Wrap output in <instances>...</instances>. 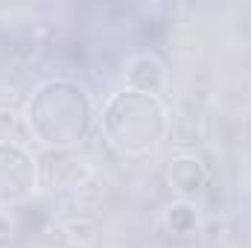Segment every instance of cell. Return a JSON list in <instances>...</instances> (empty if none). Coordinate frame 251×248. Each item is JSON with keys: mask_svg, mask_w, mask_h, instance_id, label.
Masks as SVG:
<instances>
[{"mask_svg": "<svg viewBox=\"0 0 251 248\" xmlns=\"http://www.w3.org/2000/svg\"><path fill=\"white\" fill-rule=\"evenodd\" d=\"M94 99L70 79H50L26 102V128L47 149H73L94 128Z\"/></svg>", "mask_w": 251, "mask_h": 248, "instance_id": "6da1fadb", "label": "cell"}, {"mask_svg": "<svg viewBox=\"0 0 251 248\" xmlns=\"http://www.w3.org/2000/svg\"><path fill=\"white\" fill-rule=\"evenodd\" d=\"M102 131H105V140L117 152L149 155L164 143V137L170 131V117H167L161 97L126 88L105 102Z\"/></svg>", "mask_w": 251, "mask_h": 248, "instance_id": "7a4b0ae2", "label": "cell"}, {"mask_svg": "<svg viewBox=\"0 0 251 248\" xmlns=\"http://www.w3.org/2000/svg\"><path fill=\"white\" fill-rule=\"evenodd\" d=\"M38 158L15 140H0V204L26 201L38 190Z\"/></svg>", "mask_w": 251, "mask_h": 248, "instance_id": "3957f363", "label": "cell"}, {"mask_svg": "<svg viewBox=\"0 0 251 248\" xmlns=\"http://www.w3.org/2000/svg\"><path fill=\"white\" fill-rule=\"evenodd\" d=\"M167 85V67L158 56L152 53H140L131 56L126 64V88L128 91H140V94H152L158 97Z\"/></svg>", "mask_w": 251, "mask_h": 248, "instance_id": "277c9868", "label": "cell"}, {"mask_svg": "<svg viewBox=\"0 0 251 248\" xmlns=\"http://www.w3.org/2000/svg\"><path fill=\"white\" fill-rule=\"evenodd\" d=\"M167 178H170L173 190L181 198H190V196H196V193L204 190V184H207V170H204V164L196 155H176L170 161Z\"/></svg>", "mask_w": 251, "mask_h": 248, "instance_id": "5b68a950", "label": "cell"}, {"mask_svg": "<svg viewBox=\"0 0 251 248\" xmlns=\"http://www.w3.org/2000/svg\"><path fill=\"white\" fill-rule=\"evenodd\" d=\"M59 237L67 248H85L94 243V225L88 219H67L59 225Z\"/></svg>", "mask_w": 251, "mask_h": 248, "instance_id": "8992f818", "label": "cell"}, {"mask_svg": "<svg viewBox=\"0 0 251 248\" xmlns=\"http://www.w3.org/2000/svg\"><path fill=\"white\" fill-rule=\"evenodd\" d=\"M164 222H167V228H170L173 234H190V231H196V225H199V213H196L193 204L178 201V204H173V207L167 210Z\"/></svg>", "mask_w": 251, "mask_h": 248, "instance_id": "52a82bcc", "label": "cell"}, {"mask_svg": "<svg viewBox=\"0 0 251 248\" xmlns=\"http://www.w3.org/2000/svg\"><path fill=\"white\" fill-rule=\"evenodd\" d=\"M9 240H12V219L6 213H0V248L9 246Z\"/></svg>", "mask_w": 251, "mask_h": 248, "instance_id": "ba28073f", "label": "cell"}]
</instances>
